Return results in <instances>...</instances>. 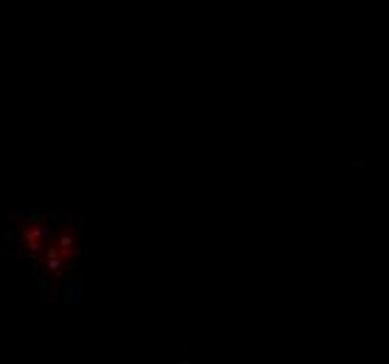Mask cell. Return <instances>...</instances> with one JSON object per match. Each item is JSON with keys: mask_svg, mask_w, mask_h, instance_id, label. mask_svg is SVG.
<instances>
[{"mask_svg": "<svg viewBox=\"0 0 389 364\" xmlns=\"http://www.w3.org/2000/svg\"><path fill=\"white\" fill-rule=\"evenodd\" d=\"M179 364H191V362H188V359H182V362H179Z\"/></svg>", "mask_w": 389, "mask_h": 364, "instance_id": "1", "label": "cell"}]
</instances>
